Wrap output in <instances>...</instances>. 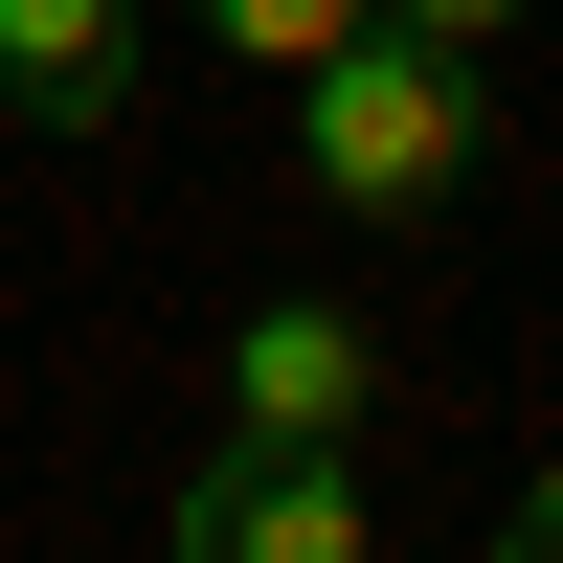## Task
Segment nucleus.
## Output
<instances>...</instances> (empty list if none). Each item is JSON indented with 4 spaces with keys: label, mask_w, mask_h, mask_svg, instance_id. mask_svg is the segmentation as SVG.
Here are the masks:
<instances>
[{
    "label": "nucleus",
    "mask_w": 563,
    "mask_h": 563,
    "mask_svg": "<svg viewBox=\"0 0 563 563\" xmlns=\"http://www.w3.org/2000/svg\"><path fill=\"white\" fill-rule=\"evenodd\" d=\"M474 158H496V45L361 23V45H316V68H294V180H316L339 225H429V203H474Z\"/></svg>",
    "instance_id": "1"
},
{
    "label": "nucleus",
    "mask_w": 563,
    "mask_h": 563,
    "mask_svg": "<svg viewBox=\"0 0 563 563\" xmlns=\"http://www.w3.org/2000/svg\"><path fill=\"white\" fill-rule=\"evenodd\" d=\"M158 563H384V541H361V474L316 429H225L203 474H180V541Z\"/></svg>",
    "instance_id": "2"
},
{
    "label": "nucleus",
    "mask_w": 563,
    "mask_h": 563,
    "mask_svg": "<svg viewBox=\"0 0 563 563\" xmlns=\"http://www.w3.org/2000/svg\"><path fill=\"white\" fill-rule=\"evenodd\" d=\"M361 406H384V339H361V294H271L249 339H225V429H316V451H339Z\"/></svg>",
    "instance_id": "3"
},
{
    "label": "nucleus",
    "mask_w": 563,
    "mask_h": 563,
    "mask_svg": "<svg viewBox=\"0 0 563 563\" xmlns=\"http://www.w3.org/2000/svg\"><path fill=\"white\" fill-rule=\"evenodd\" d=\"M135 23L158 0H0V113L23 135H113L135 113Z\"/></svg>",
    "instance_id": "4"
},
{
    "label": "nucleus",
    "mask_w": 563,
    "mask_h": 563,
    "mask_svg": "<svg viewBox=\"0 0 563 563\" xmlns=\"http://www.w3.org/2000/svg\"><path fill=\"white\" fill-rule=\"evenodd\" d=\"M180 23H203L225 68H316V45H361L384 0H180Z\"/></svg>",
    "instance_id": "5"
},
{
    "label": "nucleus",
    "mask_w": 563,
    "mask_h": 563,
    "mask_svg": "<svg viewBox=\"0 0 563 563\" xmlns=\"http://www.w3.org/2000/svg\"><path fill=\"white\" fill-rule=\"evenodd\" d=\"M384 23H429V45H519L541 0H384Z\"/></svg>",
    "instance_id": "6"
},
{
    "label": "nucleus",
    "mask_w": 563,
    "mask_h": 563,
    "mask_svg": "<svg viewBox=\"0 0 563 563\" xmlns=\"http://www.w3.org/2000/svg\"><path fill=\"white\" fill-rule=\"evenodd\" d=\"M496 563H563V451H541V496H519V519H496Z\"/></svg>",
    "instance_id": "7"
}]
</instances>
